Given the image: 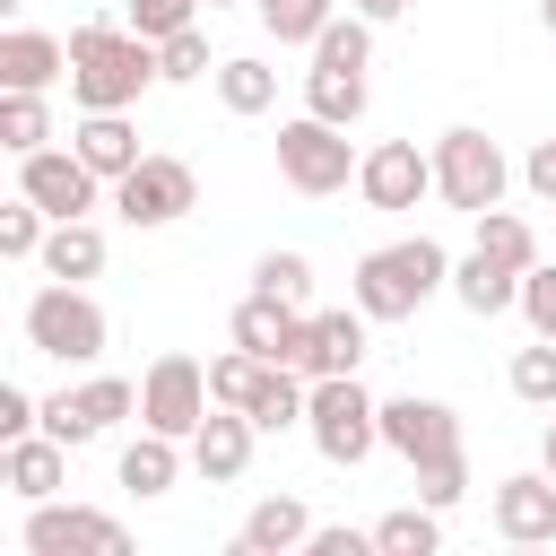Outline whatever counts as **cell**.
<instances>
[{"instance_id": "8d00e7d4", "label": "cell", "mask_w": 556, "mask_h": 556, "mask_svg": "<svg viewBox=\"0 0 556 556\" xmlns=\"http://www.w3.org/2000/svg\"><path fill=\"white\" fill-rule=\"evenodd\" d=\"M156 70H165V78H208V35H200V26L165 35V43H156Z\"/></svg>"}, {"instance_id": "8992f818", "label": "cell", "mask_w": 556, "mask_h": 556, "mask_svg": "<svg viewBox=\"0 0 556 556\" xmlns=\"http://www.w3.org/2000/svg\"><path fill=\"white\" fill-rule=\"evenodd\" d=\"M504 182H513V165H504V148L486 139V130H443L434 139V191H443V208H460V217H486V208H504Z\"/></svg>"}, {"instance_id": "30bf717a", "label": "cell", "mask_w": 556, "mask_h": 556, "mask_svg": "<svg viewBox=\"0 0 556 556\" xmlns=\"http://www.w3.org/2000/svg\"><path fill=\"white\" fill-rule=\"evenodd\" d=\"M130 547V530L113 521V513H96V504H35L26 513V556H122Z\"/></svg>"}, {"instance_id": "44dd1931", "label": "cell", "mask_w": 556, "mask_h": 556, "mask_svg": "<svg viewBox=\"0 0 556 556\" xmlns=\"http://www.w3.org/2000/svg\"><path fill=\"white\" fill-rule=\"evenodd\" d=\"M365 321H374L365 304H356V313H313V339H304L295 365H304L313 382H321V374H356V365H365Z\"/></svg>"}, {"instance_id": "74e56055", "label": "cell", "mask_w": 556, "mask_h": 556, "mask_svg": "<svg viewBox=\"0 0 556 556\" xmlns=\"http://www.w3.org/2000/svg\"><path fill=\"white\" fill-rule=\"evenodd\" d=\"M43 426V400L26 391V382H0V443H17V434H35Z\"/></svg>"}, {"instance_id": "7c38bea8", "label": "cell", "mask_w": 556, "mask_h": 556, "mask_svg": "<svg viewBox=\"0 0 556 556\" xmlns=\"http://www.w3.org/2000/svg\"><path fill=\"white\" fill-rule=\"evenodd\" d=\"M382 443L408 460V469H452L460 460V417L443 400H382Z\"/></svg>"}, {"instance_id": "7a4b0ae2", "label": "cell", "mask_w": 556, "mask_h": 556, "mask_svg": "<svg viewBox=\"0 0 556 556\" xmlns=\"http://www.w3.org/2000/svg\"><path fill=\"white\" fill-rule=\"evenodd\" d=\"M434 287H452V252L434 235H400V243H382V252L356 261V304L374 321H408Z\"/></svg>"}, {"instance_id": "ac0fdd59", "label": "cell", "mask_w": 556, "mask_h": 556, "mask_svg": "<svg viewBox=\"0 0 556 556\" xmlns=\"http://www.w3.org/2000/svg\"><path fill=\"white\" fill-rule=\"evenodd\" d=\"M252 434H261V426H252L243 408H208L200 434H191V469H200L208 486H235V478L252 469Z\"/></svg>"}, {"instance_id": "4fadbf2b", "label": "cell", "mask_w": 556, "mask_h": 556, "mask_svg": "<svg viewBox=\"0 0 556 556\" xmlns=\"http://www.w3.org/2000/svg\"><path fill=\"white\" fill-rule=\"evenodd\" d=\"M17 191H26L43 217H87L96 191H104V174H96L78 148H35V156H17Z\"/></svg>"}, {"instance_id": "d4e9b609", "label": "cell", "mask_w": 556, "mask_h": 556, "mask_svg": "<svg viewBox=\"0 0 556 556\" xmlns=\"http://www.w3.org/2000/svg\"><path fill=\"white\" fill-rule=\"evenodd\" d=\"M0 148H9V156L52 148V104H43L35 87H0Z\"/></svg>"}, {"instance_id": "d590c367", "label": "cell", "mask_w": 556, "mask_h": 556, "mask_svg": "<svg viewBox=\"0 0 556 556\" xmlns=\"http://www.w3.org/2000/svg\"><path fill=\"white\" fill-rule=\"evenodd\" d=\"M521 313H530V339H556V261L521 269Z\"/></svg>"}, {"instance_id": "6da1fadb", "label": "cell", "mask_w": 556, "mask_h": 556, "mask_svg": "<svg viewBox=\"0 0 556 556\" xmlns=\"http://www.w3.org/2000/svg\"><path fill=\"white\" fill-rule=\"evenodd\" d=\"M156 78L165 70H156V43L139 26H113V17L70 26V96H78V113H130Z\"/></svg>"}, {"instance_id": "bcb514c9", "label": "cell", "mask_w": 556, "mask_h": 556, "mask_svg": "<svg viewBox=\"0 0 556 556\" xmlns=\"http://www.w3.org/2000/svg\"><path fill=\"white\" fill-rule=\"evenodd\" d=\"M208 9H226V0H208Z\"/></svg>"}, {"instance_id": "83f0119b", "label": "cell", "mask_w": 556, "mask_h": 556, "mask_svg": "<svg viewBox=\"0 0 556 556\" xmlns=\"http://www.w3.org/2000/svg\"><path fill=\"white\" fill-rule=\"evenodd\" d=\"M217 104H226V113H269V104H278V70L252 61V52L217 61Z\"/></svg>"}, {"instance_id": "ab89813d", "label": "cell", "mask_w": 556, "mask_h": 556, "mask_svg": "<svg viewBox=\"0 0 556 556\" xmlns=\"http://www.w3.org/2000/svg\"><path fill=\"white\" fill-rule=\"evenodd\" d=\"M374 530H339V521H313V556H365Z\"/></svg>"}, {"instance_id": "ba28073f", "label": "cell", "mask_w": 556, "mask_h": 556, "mask_svg": "<svg viewBox=\"0 0 556 556\" xmlns=\"http://www.w3.org/2000/svg\"><path fill=\"white\" fill-rule=\"evenodd\" d=\"M208 408H217V391H208V365H200V356H156V365L139 374V426L191 443Z\"/></svg>"}, {"instance_id": "8fae6325", "label": "cell", "mask_w": 556, "mask_h": 556, "mask_svg": "<svg viewBox=\"0 0 556 556\" xmlns=\"http://www.w3.org/2000/svg\"><path fill=\"white\" fill-rule=\"evenodd\" d=\"M130 408H139V382H122V374H96V382H78V391H52V400H43V434H61V443L78 452V443L113 434Z\"/></svg>"}, {"instance_id": "1f68e13d", "label": "cell", "mask_w": 556, "mask_h": 556, "mask_svg": "<svg viewBox=\"0 0 556 556\" xmlns=\"http://www.w3.org/2000/svg\"><path fill=\"white\" fill-rule=\"evenodd\" d=\"M478 252H495V261H513V269H530L539 261V235L513 217V208H486L478 217Z\"/></svg>"}, {"instance_id": "5bb4252c", "label": "cell", "mask_w": 556, "mask_h": 556, "mask_svg": "<svg viewBox=\"0 0 556 556\" xmlns=\"http://www.w3.org/2000/svg\"><path fill=\"white\" fill-rule=\"evenodd\" d=\"M356 191H365V208H417L434 191V156L417 139H374L356 165Z\"/></svg>"}, {"instance_id": "f1b7e54d", "label": "cell", "mask_w": 556, "mask_h": 556, "mask_svg": "<svg viewBox=\"0 0 556 556\" xmlns=\"http://www.w3.org/2000/svg\"><path fill=\"white\" fill-rule=\"evenodd\" d=\"M252 9H261V26H269L278 43H321V26L339 17L330 0H252Z\"/></svg>"}, {"instance_id": "4316f807", "label": "cell", "mask_w": 556, "mask_h": 556, "mask_svg": "<svg viewBox=\"0 0 556 556\" xmlns=\"http://www.w3.org/2000/svg\"><path fill=\"white\" fill-rule=\"evenodd\" d=\"M374 547H382V556H434V547H443V513L417 495V504H400V513L374 521Z\"/></svg>"}, {"instance_id": "9a60e30c", "label": "cell", "mask_w": 556, "mask_h": 556, "mask_svg": "<svg viewBox=\"0 0 556 556\" xmlns=\"http://www.w3.org/2000/svg\"><path fill=\"white\" fill-rule=\"evenodd\" d=\"M226 330H235V348H252V356H269V365H295V356H304V339H313V313H304V304H278V295H261V287H252V295L235 304V321H226Z\"/></svg>"}, {"instance_id": "ee69618b", "label": "cell", "mask_w": 556, "mask_h": 556, "mask_svg": "<svg viewBox=\"0 0 556 556\" xmlns=\"http://www.w3.org/2000/svg\"><path fill=\"white\" fill-rule=\"evenodd\" d=\"M539 17H547V35H556V0H539Z\"/></svg>"}, {"instance_id": "277c9868", "label": "cell", "mask_w": 556, "mask_h": 556, "mask_svg": "<svg viewBox=\"0 0 556 556\" xmlns=\"http://www.w3.org/2000/svg\"><path fill=\"white\" fill-rule=\"evenodd\" d=\"M26 348L52 356V365H96L104 356V304L78 287V278H52L26 295Z\"/></svg>"}, {"instance_id": "7bdbcfd3", "label": "cell", "mask_w": 556, "mask_h": 556, "mask_svg": "<svg viewBox=\"0 0 556 556\" xmlns=\"http://www.w3.org/2000/svg\"><path fill=\"white\" fill-rule=\"evenodd\" d=\"M539 469L556 478V417H547V443H539Z\"/></svg>"}, {"instance_id": "d6a6232c", "label": "cell", "mask_w": 556, "mask_h": 556, "mask_svg": "<svg viewBox=\"0 0 556 556\" xmlns=\"http://www.w3.org/2000/svg\"><path fill=\"white\" fill-rule=\"evenodd\" d=\"M252 287L278 295V304H304V295H313V261H304V252H261V261H252Z\"/></svg>"}, {"instance_id": "cb8c5ba5", "label": "cell", "mask_w": 556, "mask_h": 556, "mask_svg": "<svg viewBox=\"0 0 556 556\" xmlns=\"http://www.w3.org/2000/svg\"><path fill=\"white\" fill-rule=\"evenodd\" d=\"M104 269V235L87 226V217H52V235H43V278H96Z\"/></svg>"}, {"instance_id": "5b68a950", "label": "cell", "mask_w": 556, "mask_h": 556, "mask_svg": "<svg viewBox=\"0 0 556 556\" xmlns=\"http://www.w3.org/2000/svg\"><path fill=\"white\" fill-rule=\"evenodd\" d=\"M304 434H313V452H321L330 469H356V460L382 443V400H365L356 374H321L313 400H304Z\"/></svg>"}, {"instance_id": "4dcf8cb0", "label": "cell", "mask_w": 556, "mask_h": 556, "mask_svg": "<svg viewBox=\"0 0 556 556\" xmlns=\"http://www.w3.org/2000/svg\"><path fill=\"white\" fill-rule=\"evenodd\" d=\"M261 374H269V356H252V348H235V356H208V391H217V408H252Z\"/></svg>"}, {"instance_id": "e575fe53", "label": "cell", "mask_w": 556, "mask_h": 556, "mask_svg": "<svg viewBox=\"0 0 556 556\" xmlns=\"http://www.w3.org/2000/svg\"><path fill=\"white\" fill-rule=\"evenodd\" d=\"M200 9H208V0H130V26H139L148 43H165V35L200 26Z\"/></svg>"}, {"instance_id": "f6af8a7d", "label": "cell", "mask_w": 556, "mask_h": 556, "mask_svg": "<svg viewBox=\"0 0 556 556\" xmlns=\"http://www.w3.org/2000/svg\"><path fill=\"white\" fill-rule=\"evenodd\" d=\"M0 9H26V0H0Z\"/></svg>"}, {"instance_id": "836d02e7", "label": "cell", "mask_w": 556, "mask_h": 556, "mask_svg": "<svg viewBox=\"0 0 556 556\" xmlns=\"http://www.w3.org/2000/svg\"><path fill=\"white\" fill-rule=\"evenodd\" d=\"M513 400L556 408V339H530V348L513 356Z\"/></svg>"}, {"instance_id": "9c48e42d", "label": "cell", "mask_w": 556, "mask_h": 556, "mask_svg": "<svg viewBox=\"0 0 556 556\" xmlns=\"http://www.w3.org/2000/svg\"><path fill=\"white\" fill-rule=\"evenodd\" d=\"M113 208H122L130 226H174V217L200 208V174H191L182 156H139V165L113 182Z\"/></svg>"}, {"instance_id": "b9f144b4", "label": "cell", "mask_w": 556, "mask_h": 556, "mask_svg": "<svg viewBox=\"0 0 556 556\" xmlns=\"http://www.w3.org/2000/svg\"><path fill=\"white\" fill-rule=\"evenodd\" d=\"M356 17H374V26H391V17H408V0H348Z\"/></svg>"}, {"instance_id": "603a6c76", "label": "cell", "mask_w": 556, "mask_h": 556, "mask_svg": "<svg viewBox=\"0 0 556 556\" xmlns=\"http://www.w3.org/2000/svg\"><path fill=\"white\" fill-rule=\"evenodd\" d=\"M70 148H78V156H87L104 182H122V174L148 156V148H139V130H130V113H87V122L70 130Z\"/></svg>"}, {"instance_id": "f546056e", "label": "cell", "mask_w": 556, "mask_h": 556, "mask_svg": "<svg viewBox=\"0 0 556 556\" xmlns=\"http://www.w3.org/2000/svg\"><path fill=\"white\" fill-rule=\"evenodd\" d=\"M43 235H52V217L17 191V200L0 208V261H43Z\"/></svg>"}, {"instance_id": "e0dca14e", "label": "cell", "mask_w": 556, "mask_h": 556, "mask_svg": "<svg viewBox=\"0 0 556 556\" xmlns=\"http://www.w3.org/2000/svg\"><path fill=\"white\" fill-rule=\"evenodd\" d=\"M0 486L9 495H26V504H52L61 486H70V443L61 434H17V443H0Z\"/></svg>"}, {"instance_id": "f35d334b", "label": "cell", "mask_w": 556, "mask_h": 556, "mask_svg": "<svg viewBox=\"0 0 556 556\" xmlns=\"http://www.w3.org/2000/svg\"><path fill=\"white\" fill-rule=\"evenodd\" d=\"M417 495H426L434 513H452V504L469 495V460H452V469H417Z\"/></svg>"}, {"instance_id": "52a82bcc", "label": "cell", "mask_w": 556, "mask_h": 556, "mask_svg": "<svg viewBox=\"0 0 556 556\" xmlns=\"http://www.w3.org/2000/svg\"><path fill=\"white\" fill-rule=\"evenodd\" d=\"M356 148H348V130L339 122H321V113H295V122H278V174L304 191V200H330V191H348L356 182Z\"/></svg>"}, {"instance_id": "d6986e66", "label": "cell", "mask_w": 556, "mask_h": 556, "mask_svg": "<svg viewBox=\"0 0 556 556\" xmlns=\"http://www.w3.org/2000/svg\"><path fill=\"white\" fill-rule=\"evenodd\" d=\"M287 547H313V513L295 495H261L235 530V556H287Z\"/></svg>"}, {"instance_id": "7dc6e473", "label": "cell", "mask_w": 556, "mask_h": 556, "mask_svg": "<svg viewBox=\"0 0 556 556\" xmlns=\"http://www.w3.org/2000/svg\"><path fill=\"white\" fill-rule=\"evenodd\" d=\"M547 417H556V408H547Z\"/></svg>"}, {"instance_id": "ffe728a7", "label": "cell", "mask_w": 556, "mask_h": 556, "mask_svg": "<svg viewBox=\"0 0 556 556\" xmlns=\"http://www.w3.org/2000/svg\"><path fill=\"white\" fill-rule=\"evenodd\" d=\"M52 78H70V43L61 35H35V26H9L0 35V87H52Z\"/></svg>"}, {"instance_id": "2e32d148", "label": "cell", "mask_w": 556, "mask_h": 556, "mask_svg": "<svg viewBox=\"0 0 556 556\" xmlns=\"http://www.w3.org/2000/svg\"><path fill=\"white\" fill-rule=\"evenodd\" d=\"M495 539L513 547H547L556 539V478L547 469H521V478H495Z\"/></svg>"}, {"instance_id": "3957f363", "label": "cell", "mask_w": 556, "mask_h": 556, "mask_svg": "<svg viewBox=\"0 0 556 556\" xmlns=\"http://www.w3.org/2000/svg\"><path fill=\"white\" fill-rule=\"evenodd\" d=\"M365 61H374V17H330L304 70V113L321 122H365Z\"/></svg>"}, {"instance_id": "7402d4cb", "label": "cell", "mask_w": 556, "mask_h": 556, "mask_svg": "<svg viewBox=\"0 0 556 556\" xmlns=\"http://www.w3.org/2000/svg\"><path fill=\"white\" fill-rule=\"evenodd\" d=\"M452 295H460L478 321H495V313H513V304H521V269H513V261H495V252H469V261H452Z\"/></svg>"}, {"instance_id": "484cf974", "label": "cell", "mask_w": 556, "mask_h": 556, "mask_svg": "<svg viewBox=\"0 0 556 556\" xmlns=\"http://www.w3.org/2000/svg\"><path fill=\"white\" fill-rule=\"evenodd\" d=\"M174 469H182L174 434L139 426V443H122V486H130V495H165V486H174Z\"/></svg>"}, {"instance_id": "60d3db41", "label": "cell", "mask_w": 556, "mask_h": 556, "mask_svg": "<svg viewBox=\"0 0 556 556\" xmlns=\"http://www.w3.org/2000/svg\"><path fill=\"white\" fill-rule=\"evenodd\" d=\"M521 182H530V191H539V200L556 208V139H539V148L521 156Z\"/></svg>"}]
</instances>
